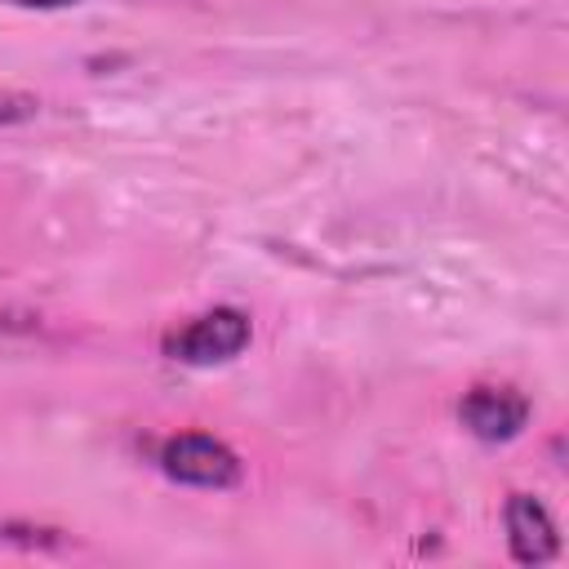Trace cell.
<instances>
[{"instance_id": "1", "label": "cell", "mask_w": 569, "mask_h": 569, "mask_svg": "<svg viewBox=\"0 0 569 569\" xmlns=\"http://www.w3.org/2000/svg\"><path fill=\"white\" fill-rule=\"evenodd\" d=\"M253 338V325L240 307H213V311H200L196 320H187L182 329H169L164 333V356L178 360V365H227L236 360Z\"/></svg>"}, {"instance_id": "2", "label": "cell", "mask_w": 569, "mask_h": 569, "mask_svg": "<svg viewBox=\"0 0 569 569\" xmlns=\"http://www.w3.org/2000/svg\"><path fill=\"white\" fill-rule=\"evenodd\" d=\"M160 471L173 485L191 489H231L240 485V458L209 431H178L160 445Z\"/></svg>"}, {"instance_id": "3", "label": "cell", "mask_w": 569, "mask_h": 569, "mask_svg": "<svg viewBox=\"0 0 569 569\" xmlns=\"http://www.w3.org/2000/svg\"><path fill=\"white\" fill-rule=\"evenodd\" d=\"M529 413H533V405H529V396L516 391V387H489V382H480V387H471V391L458 400L462 427H467L476 440H485V445H507V440H516V436L529 427Z\"/></svg>"}, {"instance_id": "4", "label": "cell", "mask_w": 569, "mask_h": 569, "mask_svg": "<svg viewBox=\"0 0 569 569\" xmlns=\"http://www.w3.org/2000/svg\"><path fill=\"white\" fill-rule=\"evenodd\" d=\"M502 525H507V547H511L516 565H547V560H556L560 529H556L551 511L533 493H507Z\"/></svg>"}, {"instance_id": "5", "label": "cell", "mask_w": 569, "mask_h": 569, "mask_svg": "<svg viewBox=\"0 0 569 569\" xmlns=\"http://www.w3.org/2000/svg\"><path fill=\"white\" fill-rule=\"evenodd\" d=\"M36 111H40V98H36V93H22V89H0V124L31 120Z\"/></svg>"}, {"instance_id": "6", "label": "cell", "mask_w": 569, "mask_h": 569, "mask_svg": "<svg viewBox=\"0 0 569 569\" xmlns=\"http://www.w3.org/2000/svg\"><path fill=\"white\" fill-rule=\"evenodd\" d=\"M4 4H18V9H67V4H80V0H4Z\"/></svg>"}]
</instances>
